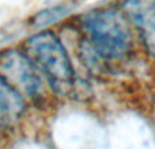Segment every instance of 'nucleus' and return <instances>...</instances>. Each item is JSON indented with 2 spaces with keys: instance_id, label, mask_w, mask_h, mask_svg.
<instances>
[{
  "instance_id": "obj_1",
  "label": "nucleus",
  "mask_w": 155,
  "mask_h": 149,
  "mask_svg": "<svg viewBox=\"0 0 155 149\" xmlns=\"http://www.w3.org/2000/svg\"><path fill=\"white\" fill-rule=\"evenodd\" d=\"M67 22L109 67L129 61L139 52L131 22L118 0L94 5Z\"/></svg>"
},
{
  "instance_id": "obj_2",
  "label": "nucleus",
  "mask_w": 155,
  "mask_h": 149,
  "mask_svg": "<svg viewBox=\"0 0 155 149\" xmlns=\"http://www.w3.org/2000/svg\"><path fill=\"white\" fill-rule=\"evenodd\" d=\"M23 52L38 68L52 94L61 98L76 96L80 77L59 33L52 29L38 30L25 41Z\"/></svg>"
},
{
  "instance_id": "obj_3",
  "label": "nucleus",
  "mask_w": 155,
  "mask_h": 149,
  "mask_svg": "<svg viewBox=\"0 0 155 149\" xmlns=\"http://www.w3.org/2000/svg\"><path fill=\"white\" fill-rule=\"evenodd\" d=\"M0 76L18 91L26 102L41 104L48 99L51 88L25 52L16 49L0 52Z\"/></svg>"
},
{
  "instance_id": "obj_4",
  "label": "nucleus",
  "mask_w": 155,
  "mask_h": 149,
  "mask_svg": "<svg viewBox=\"0 0 155 149\" xmlns=\"http://www.w3.org/2000/svg\"><path fill=\"white\" fill-rule=\"evenodd\" d=\"M136 37L139 52L155 61V2L118 0Z\"/></svg>"
},
{
  "instance_id": "obj_5",
  "label": "nucleus",
  "mask_w": 155,
  "mask_h": 149,
  "mask_svg": "<svg viewBox=\"0 0 155 149\" xmlns=\"http://www.w3.org/2000/svg\"><path fill=\"white\" fill-rule=\"evenodd\" d=\"M27 102L0 76V126L10 128L15 125L26 111Z\"/></svg>"
},
{
  "instance_id": "obj_6",
  "label": "nucleus",
  "mask_w": 155,
  "mask_h": 149,
  "mask_svg": "<svg viewBox=\"0 0 155 149\" xmlns=\"http://www.w3.org/2000/svg\"><path fill=\"white\" fill-rule=\"evenodd\" d=\"M74 10H75V4L71 2L46 7L44 10H40L38 12H35L30 18V24H31V27H34L37 30L51 29V26H53V24L72 18Z\"/></svg>"
},
{
  "instance_id": "obj_7",
  "label": "nucleus",
  "mask_w": 155,
  "mask_h": 149,
  "mask_svg": "<svg viewBox=\"0 0 155 149\" xmlns=\"http://www.w3.org/2000/svg\"><path fill=\"white\" fill-rule=\"evenodd\" d=\"M154 2H155V0H154Z\"/></svg>"
}]
</instances>
